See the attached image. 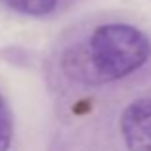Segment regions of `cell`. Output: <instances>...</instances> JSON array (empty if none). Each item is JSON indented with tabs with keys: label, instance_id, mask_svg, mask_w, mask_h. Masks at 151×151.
<instances>
[{
	"label": "cell",
	"instance_id": "cell-1",
	"mask_svg": "<svg viewBox=\"0 0 151 151\" xmlns=\"http://www.w3.org/2000/svg\"><path fill=\"white\" fill-rule=\"evenodd\" d=\"M151 55L149 38L126 23H107L88 38L86 58L100 81L111 82L138 71Z\"/></svg>",
	"mask_w": 151,
	"mask_h": 151
},
{
	"label": "cell",
	"instance_id": "cell-2",
	"mask_svg": "<svg viewBox=\"0 0 151 151\" xmlns=\"http://www.w3.org/2000/svg\"><path fill=\"white\" fill-rule=\"evenodd\" d=\"M121 132L128 151H151V98L136 100L126 107Z\"/></svg>",
	"mask_w": 151,
	"mask_h": 151
},
{
	"label": "cell",
	"instance_id": "cell-3",
	"mask_svg": "<svg viewBox=\"0 0 151 151\" xmlns=\"http://www.w3.org/2000/svg\"><path fill=\"white\" fill-rule=\"evenodd\" d=\"M8 10L17 12L21 15H46L58 6L59 0H0Z\"/></svg>",
	"mask_w": 151,
	"mask_h": 151
},
{
	"label": "cell",
	"instance_id": "cell-4",
	"mask_svg": "<svg viewBox=\"0 0 151 151\" xmlns=\"http://www.w3.org/2000/svg\"><path fill=\"white\" fill-rule=\"evenodd\" d=\"M14 140V119L6 100L0 94V151H10Z\"/></svg>",
	"mask_w": 151,
	"mask_h": 151
}]
</instances>
